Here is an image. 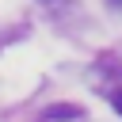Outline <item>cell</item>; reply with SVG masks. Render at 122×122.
Masks as SVG:
<instances>
[{
	"instance_id": "obj_1",
	"label": "cell",
	"mask_w": 122,
	"mask_h": 122,
	"mask_svg": "<svg viewBox=\"0 0 122 122\" xmlns=\"http://www.w3.org/2000/svg\"><path fill=\"white\" fill-rule=\"evenodd\" d=\"M80 118H84V107L76 103H53L42 111V122H80Z\"/></svg>"
},
{
	"instance_id": "obj_2",
	"label": "cell",
	"mask_w": 122,
	"mask_h": 122,
	"mask_svg": "<svg viewBox=\"0 0 122 122\" xmlns=\"http://www.w3.org/2000/svg\"><path fill=\"white\" fill-rule=\"evenodd\" d=\"M111 107H114V111L122 114V88H118V92H111Z\"/></svg>"
},
{
	"instance_id": "obj_3",
	"label": "cell",
	"mask_w": 122,
	"mask_h": 122,
	"mask_svg": "<svg viewBox=\"0 0 122 122\" xmlns=\"http://www.w3.org/2000/svg\"><path fill=\"white\" fill-rule=\"evenodd\" d=\"M107 4H111V8H122V0H107Z\"/></svg>"
}]
</instances>
